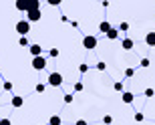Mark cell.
I'll list each match as a JSON object with an SVG mask.
<instances>
[{"label":"cell","instance_id":"23","mask_svg":"<svg viewBox=\"0 0 155 125\" xmlns=\"http://www.w3.org/2000/svg\"><path fill=\"white\" fill-rule=\"evenodd\" d=\"M48 55H51L52 59H57L58 57V49H51V51H48Z\"/></svg>","mask_w":155,"mask_h":125},{"label":"cell","instance_id":"3","mask_svg":"<svg viewBox=\"0 0 155 125\" xmlns=\"http://www.w3.org/2000/svg\"><path fill=\"white\" fill-rule=\"evenodd\" d=\"M16 32L20 34V36H26V34L30 32V22L28 20H18L16 22Z\"/></svg>","mask_w":155,"mask_h":125},{"label":"cell","instance_id":"32","mask_svg":"<svg viewBox=\"0 0 155 125\" xmlns=\"http://www.w3.org/2000/svg\"><path fill=\"white\" fill-rule=\"evenodd\" d=\"M75 125H89V123H87V121L85 119H79V121H77V123Z\"/></svg>","mask_w":155,"mask_h":125},{"label":"cell","instance_id":"20","mask_svg":"<svg viewBox=\"0 0 155 125\" xmlns=\"http://www.w3.org/2000/svg\"><path fill=\"white\" fill-rule=\"evenodd\" d=\"M83 89H85V85H83L81 81H79V83H75V91H77V93H81Z\"/></svg>","mask_w":155,"mask_h":125},{"label":"cell","instance_id":"17","mask_svg":"<svg viewBox=\"0 0 155 125\" xmlns=\"http://www.w3.org/2000/svg\"><path fill=\"white\" fill-rule=\"evenodd\" d=\"M119 30H121V32L129 30V22H121V24H119Z\"/></svg>","mask_w":155,"mask_h":125},{"label":"cell","instance_id":"31","mask_svg":"<svg viewBox=\"0 0 155 125\" xmlns=\"http://www.w3.org/2000/svg\"><path fill=\"white\" fill-rule=\"evenodd\" d=\"M64 103H73V95H64Z\"/></svg>","mask_w":155,"mask_h":125},{"label":"cell","instance_id":"1","mask_svg":"<svg viewBox=\"0 0 155 125\" xmlns=\"http://www.w3.org/2000/svg\"><path fill=\"white\" fill-rule=\"evenodd\" d=\"M97 45H99V39H97V36H93V34H87L85 39H83V49H87V51L97 49Z\"/></svg>","mask_w":155,"mask_h":125},{"label":"cell","instance_id":"10","mask_svg":"<svg viewBox=\"0 0 155 125\" xmlns=\"http://www.w3.org/2000/svg\"><path fill=\"white\" fill-rule=\"evenodd\" d=\"M26 4H28V12L30 10H40V2L38 0H26Z\"/></svg>","mask_w":155,"mask_h":125},{"label":"cell","instance_id":"25","mask_svg":"<svg viewBox=\"0 0 155 125\" xmlns=\"http://www.w3.org/2000/svg\"><path fill=\"white\" fill-rule=\"evenodd\" d=\"M79 71H81V73H87V71H89V65H85V62L79 65Z\"/></svg>","mask_w":155,"mask_h":125},{"label":"cell","instance_id":"18","mask_svg":"<svg viewBox=\"0 0 155 125\" xmlns=\"http://www.w3.org/2000/svg\"><path fill=\"white\" fill-rule=\"evenodd\" d=\"M45 89H46L45 83H38V85H36V93H45Z\"/></svg>","mask_w":155,"mask_h":125},{"label":"cell","instance_id":"26","mask_svg":"<svg viewBox=\"0 0 155 125\" xmlns=\"http://www.w3.org/2000/svg\"><path fill=\"white\" fill-rule=\"evenodd\" d=\"M4 89L6 91H12V83L10 81H4Z\"/></svg>","mask_w":155,"mask_h":125},{"label":"cell","instance_id":"4","mask_svg":"<svg viewBox=\"0 0 155 125\" xmlns=\"http://www.w3.org/2000/svg\"><path fill=\"white\" fill-rule=\"evenodd\" d=\"M46 59L45 57H35L32 59V69H35V71H45V67H46Z\"/></svg>","mask_w":155,"mask_h":125},{"label":"cell","instance_id":"8","mask_svg":"<svg viewBox=\"0 0 155 125\" xmlns=\"http://www.w3.org/2000/svg\"><path fill=\"white\" fill-rule=\"evenodd\" d=\"M145 45L147 46H155V32H147L145 34Z\"/></svg>","mask_w":155,"mask_h":125},{"label":"cell","instance_id":"7","mask_svg":"<svg viewBox=\"0 0 155 125\" xmlns=\"http://www.w3.org/2000/svg\"><path fill=\"white\" fill-rule=\"evenodd\" d=\"M10 105H12V107H22V105H24V99H22V97H18V95H14V97H12V99H10Z\"/></svg>","mask_w":155,"mask_h":125},{"label":"cell","instance_id":"6","mask_svg":"<svg viewBox=\"0 0 155 125\" xmlns=\"http://www.w3.org/2000/svg\"><path fill=\"white\" fill-rule=\"evenodd\" d=\"M28 51H30V55H32V59L35 57H42V46L40 45H30Z\"/></svg>","mask_w":155,"mask_h":125},{"label":"cell","instance_id":"30","mask_svg":"<svg viewBox=\"0 0 155 125\" xmlns=\"http://www.w3.org/2000/svg\"><path fill=\"white\" fill-rule=\"evenodd\" d=\"M0 125H12V121H10V119H6V117H4V119H0Z\"/></svg>","mask_w":155,"mask_h":125},{"label":"cell","instance_id":"9","mask_svg":"<svg viewBox=\"0 0 155 125\" xmlns=\"http://www.w3.org/2000/svg\"><path fill=\"white\" fill-rule=\"evenodd\" d=\"M16 10L28 12V4H26V0H16Z\"/></svg>","mask_w":155,"mask_h":125},{"label":"cell","instance_id":"12","mask_svg":"<svg viewBox=\"0 0 155 125\" xmlns=\"http://www.w3.org/2000/svg\"><path fill=\"white\" fill-rule=\"evenodd\" d=\"M111 29H113V26H111V22H107V20H103V22L99 24V30H101V32H105V34L109 32Z\"/></svg>","mask_w":155,"mask_h":125},{"label":"cell","instance_id":"27","mask_svg":"<svg viewBox=\"0 0 155 125\" xmlns=\"http://www.w3.org/2000/svg\"><path fill=\"white\" fill-rule=\"evenodd\" d=\"M133 75H135L133 69H125V77H133Z\"/></svg>","mask_w":155,"mask_h":125},{"label":"cell","instance_id":"21","mask_svg":"<svg viewBox=\"0 0 155 125\" xmlns=\"http://www.w3.org/2000/svg\"><path fill=\"white\" fill-rule=\"evenodd\" d=\"M139 65H141V67H149V65H151V61H149V59H141V62H139Z\"/></svg>","mask_w":155,"mask_h":125},{"label":"cell","instance_id":"29","mask_svg":"<svg viewBox=\"0 0 155 125\" xmlns=\"http://www.w3.org/2000/svg\"><path fill=\"white\" fill-rule=\"evenodd\" d=\"M153 95H155L153 89H145V97H153Z\"/></svg>","mask_w":155,"mask_h":125},{"label":"cell","instance_id":"22","mask_svg":"<svg viewBox=\"0 0 155 125\" xmlns=\"http://www.w3.org/2000/svg\"><path fill=\"white\" fill-rule=\"evenodd\" d=\"M97 71H107V65H105L103 61H101V62H97Z\"/></svg>","mask_w":155,"mask_h":125},{"label":"cell","instance_id":"15","mask_svg":"<svg viewBox=\"0 0 155 125\" xmlns=\"http://www.w3.org/2000/svg\"><path fill=\"white\" fill-rule=\"evenodd\" d=\"M61 123H63V119L58 115H52L51 119H48V125H61Z\"/></svg>","mask_w":155,"mask_h":125},{"label":"cell","instance_id":"19","mask_svg":"<svg viewBox=\"0 0 155 125\" xmlns=\"http://www.w3.org/2000/svg\"><path fill=\"white\" fill-rule=\"evenodd\" d=\"M103 123L105 125H111V123H113V117H111V115H105V117H103Z\"/></svg>","mask_w":155,"mask_h":125},{"label":"cell","instance_id":"2","mask_svg":"<svg viewBox=\"0 0 155 125\" xmlns=\"http://www.w3.org/2000/svg\"><path fill=\"white\" fill-rule=\"evenodd\" d=\"M63 81H64L63 75L54 71V73H48V79H46V83H48L51 87H61V85H63Z\"/></svg>","mask_w":155,"mask_h":125},{"label":"cell","instance_id":"14","mask_svg":"<svg viewBox=\"0 0 155 125\" xmlns=\"http://www.w3.org/2000/svg\"><path fill=\"white\" fill-rule=\"evenodd\" d=\"M105 36H107V39H109V40H115L117 36H119V30H117V29H111L109 32L105 34Z\"/></svg>","mask_w":155,"mask_h":125},{"label":"cell","instance_id":"5","mask_svg":"<svg viewBox=\"0 0 155 125\" xmlns=\"http://www.w3.org/2000/svg\"><path fill=\"white\" fill-rule=\"evenodd\" d=\"M26 20H28V22H38V20H40V10L26 12Z\"/></svg>","mask_w":155,"mask_h":125},{"label":"cell","instance_id":"11","mask_svg":"<svg viewBox=\"0 0 155 125\" xmlns=\"http://www.w3.org/2000/svg\"><path fill=\"white\" fill-rule=\"evenodd\" d=\"M121 99H123V103H127V105H131V103H133V99H135V95H133V93H129V91H125Z\"/></svg>","mask_w":155,"mask_h":125},{"label":"cell","instance_id":"13","mask_svg":"<svg viewBox=\"0 0 155 125\" xmlns=\"http://www.w3.org/2000/svg\"><path fill=\"white\" fill-rule=\"evenodd\" d=\"M133 45H135V42H133L131 39H123V42H121V46H123L125 51H131V49H133Z\"/></svg>","mask_w":155,"mask_h":125},{"label":"cell","instance_id":"24","mask_svg":"<svg viewBox=\"0 0 155 125\" xmlns=\"http://www.w3.org/2000/svg\"><path fill=\"white\" fill-rule=\"evenodd\" d=\"M143 119H145V115H143V113H135V121H137V123H141Z\"/></svg>","mask_w":155,"mask_h":125},{"label":"cell","instance_id":"28","mask_svg":"<svg viewBox=\"0 0 155 125\" xmlns=\"http://www.w3.org/2000/svg\"><path fill=\"white\" fill-rule=\"evenodd\" d=\"M113 89H115V91H123V83H115Z\"/></svg>","mask_w":155,"mask_h":125},{"label":"cell","instance_id":"16","mask_svg":"<svg viewBox=\"0 0 155 125\" xmlns=\"http://www.w3.org/2000/svg\"><path fill=\"white\" fill-rule=\"evenodd\" d=\"M18 42H20V46H30V45H28V39H26V36H20V40H18Z\"/></svg>","mask_w":155,"mask_h":125}]
</instances>
